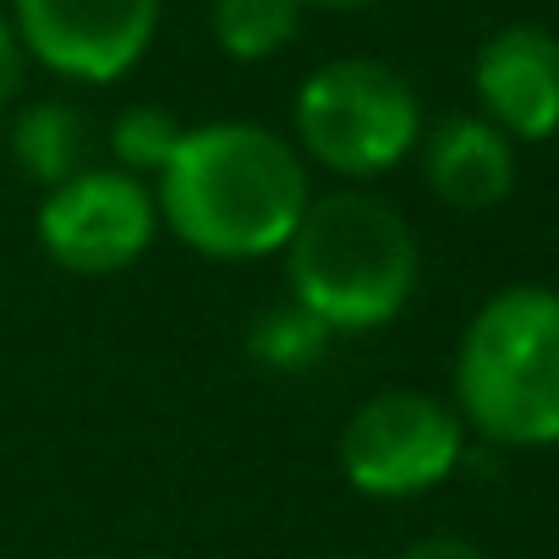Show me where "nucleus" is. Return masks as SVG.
Instances as JSON below:
<instances>
[{
  "label": "nucleus",
  "instance_id": "obj_7",
  "mask_svg": "<svg viewBox=\"0 0 559 559\" xmlns=\"http://www.w3.org/2000/svg\"><path fill=\"white\" fill-rule=\"evenodd\" d=\"M159 28V0H17V39L50 72L116 83Z\"/></svg>",
  "mask_w": 559,
  "mask_h": 559
},
{
  "label": "nucleus",
  "instance_id": "obj_8",
  "mask_svg": "<svg viewBox=\"0 0 559 559\" xmlns=\"http://www.w3.org/2000/svg\"><path fill=\"white\" fill-rule=\"evenodd\" d=\"M477 99L504 138L559 132V39L543 28H499L477 56Z\"/></svg>",
  "mask_w": 559,
  "mask_h": 559
},
{
  "label": "nucleus",
  "instance_id": "obj_1",
  "mask_svg": "<svg viewBox=\"0 0 559 559\" xmlns=\"http://www.w3.org/2000/svg\"><path fill=\"white\" fill-rule=\"evenodd\" d=\"M302 154L247 121L181 132L159 170V214L203 258H263L292 241L308 209Z\"/></svg>",
  "mask_w": 559,
  "mask_h": 559
},
{
  "label": "nucleus",
  "instance_id": "obj_4",
  "mask_svg": "<svg viewBox=\"0 0 559 559\" xmlns=\"http://www.w3.org/2000/svg\"><path fill=\"white\" fill-rule=\"evenodd\" d=\"M302 148L335 176H379L401 165L423 132L412 83L384 61H330L297 94Z\"/></svg>",
  "mask_w": 559,
  "mask_h": 559
},
{
  "label": "nucleus",
  "instance_id": "obj_13",
  "mask_svg": "<svg viewBox=\"0 0 559 559\" xmlns=\"http://www.w3.org/2000/svg\"><path fill=\"white\" fill-rule=\"evenodd\" d=\"M324 346H330V324H319L308 308H274L258 330H252V357H263L269 368H286V373H297V368H313L319 357H324Z\"/></svg>",
  "mask_w": 559,
  "mask_h": 559
},
{
  "label": "nucleus",
  "instance_id": "obj_3",
  "mask_svg": "<svg viewBox=\"0 0 559 559\" xmlns=\"http://www.w3.org/2000/svg\"><path fill=\"white\" fill-rule=\"evenodd\" d=\"M455 395L493 444H559V292L510 286L488 297L461 335Z\"/></svg>",
  "mask_w": 559,
  "mask_h": 559
},
{
  "label": "nucleus",
  "instance_id": "obj_12",
  "mask_svg": "<svg viewBox=\"0 0 559 559\" xmlns=\"http://www.w3.org/2000/svg\"><path fill=\"white\" fill-rule=\"evenodd\" d=\"M181 132H187V127H176L170 110H159V105H132V110H121L116 127H110V154H116V165H121L127 176L165 170V159L176 154Z\"/></svg>",
  "mask_w": 559,
  "mask_h": 559
},
{
  "label": "nucleus",
  "instance_id": "obj_5",
  "mask_svg": "<svg viewBox=\"0 0 559 559\" xmlns=\"http://www.w3.org/2000/svg\"><path fill=\"white\" fill-rule=\"evenodd\" d=\"M461 461V423L423 390H384L362 401L341 433V466L357 493L412 499L444 483Z\"/></svg>",
  "mask_w": 559,
  "mask_h": 559
},
{
  "label": "nucleus",
  "instance_id": "obj_15",
  "mask_svg": "<svg viewBox=\"0 0 559 559\" xmlns=\"http://www.w3.org/2000/svg\"><path fill=\"white\" fill-rule=\"evenodd\" d=\"M401 559H488L477 543H466V537H423V543H412Z\"/></svg>",
  "mask_w": 559,
  "mask_h": 559
},
{
  "label": "nucleus",
  "instance_id": "obj_14",
  "mask_svg": "<svg viewBox=\"0 0 559 559\" xmlns=\"http://www.w3.org/2000/svg\"><path fill=\"white\" fill-rule=\"evenodd\" d=\"M23 39H17V28L0 17V110H7L12 99H17V88H23Z\"/></svg>",
  "mask_w": 559,
  "mask_h": 559
},
{
  "label": "nucleus",
  "instance_id": "obj_11",
  "mask_svg": "<svg viewBox=\"0 0 559 559\" xmlns=\"http://www.w3.org/2000/svg\"><path fill=\"white\" fill-rule=\"evenodd\" d=\"M302 28V0H214V39L230 61H269Z\"/></svg>",
  "mask_w": 559,
  "mask_h": 559
},
{
  "label": "nucleus",
  "instance_id": "obj_16",
  "mask_svg": "<svg viewBox=\"0 0 559 559\" xmlns=\"http://www.w3.org/2000/svg\"><path fill=\"white\" fill-rule=\"evenodd\" d=\"M302 7H335V12H352V7H373V0H302Z\"/></svg>",
  "mask_w": 559,
  "mask_h": 559
},
{
  "label": "nucleus",
  "instance_id": "obj_10",
  "mask_svg": "<svg viewBox=\"0 0 559 559\" xmlns=\"http://www.w3.org/2000/svg\"><path fill=\"white\" fill-rule=\"evenodd\" d=\"M83 154H88V127H83V116H78L72 105H61V99H39V105H28V110L12 121V159L23 165L28 181L61 187V181H72L78 170H88Z\"/></svg>",
  "mask_w": 559,
  "mask_h": 559
},
{
  "label": "nucleus",
  "instance_id": "obj_9",
  "mask_svg": "<svg viewBox=\"0 0 559 559\" xmlns=\"http://www.w3.org/2000/svg\"><path fill=\"white\" fill-rule=\"evenodd\" d=\"M423 170H428L433 198L461 209V214H483V209L504 203L510 187H515L510 138L493 121H477V116L439 121L428 148H423Z\"/></svg>",
  "mask_w": 559,
  "mask_h": 559
},
{
  "label": "nucleus",
  "instance_id": "obj_6",
  "mask_svg": "<svg viewBox=\"0 0 559 559\" xmlns=\"http://www.w3.org/2000/svg\"><path fill=\"white\" fill-rule=\"evenodd\" d=\"M154 225L159 209L127 170H78L72 181L50 187L39 209V236L72 274H116L138 263L154 241Z\"/></svg>",
  "mask_w": 559,
  "mask_h": 559
},
{
  "label": "nucleus",
  "instance_id": "obj_2",
  "mask_svg": "<svg viewBox=\"0 0 559 559\" xmlns=\"http://www.w3.org/2000/svg\"><path fill=\"white\" fill-rule=\"evenodd\" d=\"M280 252L292 302L330 330L390 324L417 286V236L373 192H330L308 203Z\"/></svg>",
  "mask_w": 559,
  "mask_h": 559
}]
</instances>
